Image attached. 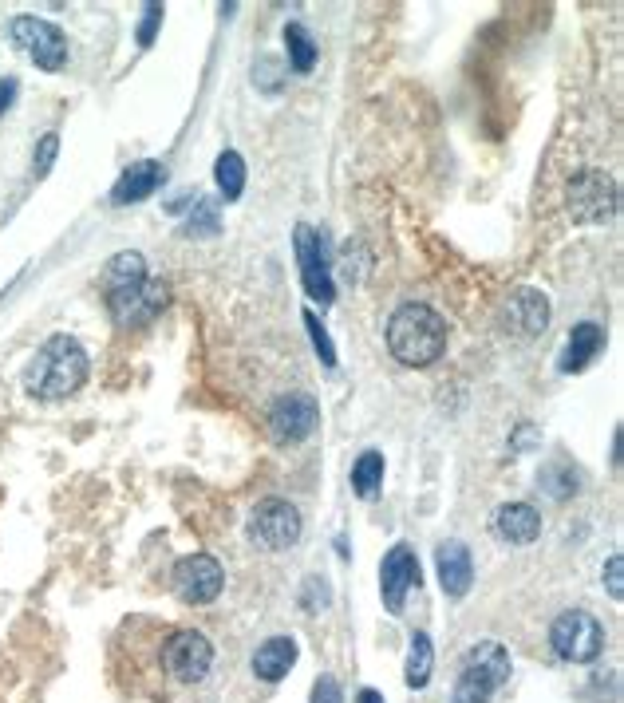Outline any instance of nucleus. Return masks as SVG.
<instances>
[{
    "label": "nucleus",
    "instance_id": "obj_1",
    "mask_svg": "<svg viewBox=\"0 0 624 703\" xmlns=\"http://www.w3.org/2000/svg\"><path fill=\"white\" fill-rule=\"evenodd\" d=\"M103 297L119 324H143L166 305V285L147 277L143 253H115L103 273Z\"/></svg>",
    "mask_w": 624,
    "mask_h": 703
},
{
    "label": "nucleus",
    "instance_id": "obj_2",
    "mask_svg": "<svg viewBox=\"0 0 624 703\" xmlns=\"http://www.w3.org/2000/svg\"><path fill=\"white\" fill-rule=\"evenodd\" d=\"M391 356L407 368H427L447 352V320L431 305H399L388 320Z\"/></svg>",
    "mask_w": 624,
    "mask_h": 703
},
{
    "label": "nucleus",
    "instance_id": "obj_3",
    "mask_svg": "<svg viewBox=\"0 0 624 703\" xmlns=\"http://www.w3.org/2000/svg\"><path fill=\"white\" fill-rule=\"evenodd\" d=\"M87 380V352L76 336L68 332H56L44 340V348L36 352L28 376H24V388L36 399H64L72 391L83 388Z\"/></svg>",
    "mask_w": 624,
    "mask_h": 703
},
{
    "label": "nucleus",
    "instance_id": "obj_4",
    "mask_svg": "<svg viewBox=\"0 0 624 703\" xmlns=\"http://www.w3.org/2000/svg\"><path fill=\"white\" fill-rule=\"evenodd\" d=\"M506 680H510V652L498 640H478L463 656V672L451 692V703H490V696Z\"/></svg>",
    "mask_w": 624,
    "mask_h": 703
},
{
    "label": "nucleus",
    "instance_id": "obj_5",
    "mask_svg": "<svg viewBox=\"0 0 624 703\" xmlns=\"http://www.w3.org/2000/svg\"><path fill=\"white\" fill-rule=\"evenodd\" d=\"M549 644H553V652H557L561 660H569V664H589V660H597L601 648H605V628H601V621H597L593 613L569 609V613H561V617L553 621Z\"/></svg>",
    "mask_w": 624,
    "mask_h": 703
},
{
    "label": "nucleus",
    "instance_id": "obj_6",
    "mask_svg": "<svg viewBox=\"0 0 624 703\" xmlns=\"http://www.w3.org/2000/svg\"><path fill=\"white\" fill-rule=\"evenodd\" d=\"M8 32H12L16 48H20L28 60H36V68H44V72H60V68L68 64V40H64V32H60L52 20H40V16H16V20L8 24Z\"/></svg>",
    "mask_w": 624,
    "mask_h": 703
},
{
    "label": "nucleus",
    "instance_id": "obj_7",
    "mask_svg": "<svg viewBox=\"0 0 624 703\" xmlns=\"http://www.w3.org/2000/svg\"><path fill=\"white\" fill-rule=\"evenodd\" d=\"M617 214V182L601 170H581L569 182V218L577 226H601Z\"/></svg>",
    "mask_w": 624,
    "mask_h": 703
},
{
    "label": "nucleus",
    "instance_id": "obj_8",
    "mask_svg": "<svg viewBox=\"0 0 624 703\" xmlns=\"http://www.w3.org/2000/svg\"><path fill=\"white\" fill-rule=\"evenodd\" d=\"M162 664L178 684H202L214 668V644L194 628H178L162 648Z\"/></svg>",
    "mask_w": 624,
    "mask_h": 703
},
{
    "label": "nucleus",
    "instance_id": "obj_9",
    "mask_svg": "<svg viewBox=\"0 0 624 703\" xmlns=\"http://www.w3.org/2000/svg\"><path fill=\"white\" fill-rule=\"evenodd\" d=\"M293 245H297V261H301V285L320 309H328L336 301V285H332V269H328V249H324V234L312 226H297L293 230Z\"/></svg>",
    "mask_w": 624,
    "mask_h": 703
},
{
    "label": "nucleus",
    "instance_id": "obj_10",
    "mask_svg": "<svg viewBox=\"0 0 624 703\" xmlns=\"http://www.w3.org/2000/svg\"><path fill=\"white\" fill-rule=\"evenodd\" d=\"M222 585H226V569L210 553H190V557H182L174 565V593L186 605H210V601H218Z\"/></svg>",
    "mask_w": 624,
    "mask_h": 703
},
{
    "label": "nucleus",
    "instance_id": "obj_11",
    "mask_svg": "<svg viewBox=\"0 0 624 703\" xmlns=\"http://www.w3.org/2000/svg\"><path fill=\"white\" fill-rule=\"evenodd\" d=\"M249 534L261 549H273V553L293 549L301 538V514L285 498H265V502H257V510L249 518Z\"/></svg>",
    "mask_w": 624,
    "mask_h": 703
},
{
    "label": "nucleus",
    "instance_id": "obj_12",
    "mask_svg": "<svg viewBox=\"0 0 624 703\" xmlns=\"http://www.w3.org/2000/svg\"><path fill=\"white\" fill-rule=\"evenodd\" d=\"M316 419H320L316 399L305 395V391H293V395H285V399L273 403L269 431H273L277 443H301V439H309L312 431H316Z\"/></svg>",
    "mask_w": 624,
    "mask_h": 703
},
{
    "label": "nucleus",
    "instance_id": "obj_13",
    "mask_svg": "<svg viewBox=\"0 0 624 703\" xmlns=\"http://www.w3.org/2000/svg\"><path fill=\"white\" fill-rule=\"evenodd\" d=\"M415 585H419V557H415V549L399 542V546H391V553L380 565V593H384V609L391 617L403 613V601Z\"/></svg>",
    "mask_w": 624,
    "mask_h": 703
},
{
    "label": "nucleus",
    "instance_id": "obj_14",
    "mask_svg": "<svg viewBox=\"0 0 624 703\" xmlns=\"http://www.w3.org/2000/svg\"><path fill=\"white\" fill-rule=\"evenodd\" d=\"M162 178H166L162 162H155V158H143V162H135V166H127V170L119 174V182H115V190H111V202H115V206H135V202H147L158 186H162Z\"/></svg>",
    "mask_w": 624,
    "mask_h": 703
},
{
    "label": "nucleus",
    "instance_id": "obj_15",
    "mask_svg": "<svg viewBox=\"0 0 624 703\" xmlns=\"http://www.w3.org/2000/svg\"><path fill=\"white\" fill-rule=\"evenodd\" d=\"M494 534H498L506 546H530V542L542 534V514H538L530 502H506V506H498V514H494Z\"/></svg>",
    "mask_w": 624,
    "mask_h": 703
},
{
    "label": "nucleus",
    "instance_id": "obj_16",
    "mask_svg": "<svg viewBox=\"0 0 624 703\" xmlns=\"http://www.w3.org/2000/svg\"><path fill=\"white\" fill-rule=\"evenodd\" d=\"M435 565H439V585L447 597H467L470 581H474V561H470V549L463 542H443L435 549Z\"/></svg>",
    "mask_w": 624,
    "mask_h": 703
},
{
    "label": "nucleus",
    "instance_id": "obj_17",
    "mask_svg": "<svg viewBox=\"0 0 624 703\" xmlns=\"http://www.w3.org/2000/svg\"><path fill=\"white\" fill-rule=\"evenodd\" d=\"M506 324H510L518 336H538V332H546V324H549L546 293H538V289H518V293L506 301Z\"/></svg>",
    "mask_w": 624,
    "mask_h": 703
},
{
    "label": "nucleus",
    "instance_id": "obj_18",
    "mask_svg": "<svg viewBox=\"0 0 624 703\" xmlns=\"http://www.w3.org/2000/svg\"><path fill=\"white\" fill-rule=\"evenodd\" d=\"M297 664V640L293 636H269L257 652H253V672L265 684H277L289 676V668Z\"/></svg>",
    "mask_w": 624,
    "mask_h": 703
},
{
    "label": "nucleus",
    "instance_id": "obj_19",
    "mask_svg": "<svg viewBox=\"0 0 624 703\" xmlns=\"http://www.w3.org/2000/svg\"><path fill=\"white\" fill-rule=\"evenodd\" d=\"M601 348H605V332H601V324H593V320L573 324V332H569V340H565L561 372H581V368H589L593 356H597Z\"/></svg>",
    "mask_w": 624,
    "mask_h": 703
},
{
    "label": "nucleus",
    "instance_id": "obj_20",
    "mask_svg": "<svg viewBox=\"0 0 624 703\" xmlns=\"http://www.w3.org/2000/svg\"><path fill=\"white\" fill-rule=\"evenodd\" d=\"M431 668H435L431 636H427V632H415V636H411V648H407V688L423 692L427 680H431Z\"/></svg>",
    "mask_w": 624,
    "mask_h": 703
},
{
    "label": "nucleus",
    "instance_id": "obj_21",
    "mask_svg": "<svg viewBox=\"0 0 624 703\" xmlns=\"http://www.w3.org/2000/svg\"><path fill=\"white\" fill-rule=\"evenodd\" d=\"M380 486H384V455L380 451H364L356 459V467H352V490L360 498H376Z\"/></svg>",
    "mask_w": 624,
    "mask_h": 703
},
{
    "label": "nucleus",
    "instance_id": "obj_22",
    "mask_svg": "<svg viewBox=\"0 0 624 703\" xmlns=\"http://www.w3.org/2000/svg\"><path fill=\"white\" fill-rule=\"evenodd\" d=\"M285 48H289V68H293L297 76H309L312 64H316V44H312L305 24H289V28H285Z\"/></svg>",
    "mask_w": 624,
    "mask_h": 703
},
{
    "label": "nucleus",
    "instance_id": "obj_23",
    "mask_svg": "<svg viewBox=\"0 0 624 703\" xmlns=\"http://www.w3.org/2000/svg\"><path fill=\"white\" fill-rule=\"evenodd\" d=\"M214 178H218L222 198H226V202H237L241 190H245V158L237 155V151H226V155L218 158V166H214Z\"/></svg>",
    "mask_w": 624,
    "mask_h": 703
},
{
    "label": "nucleus",
    "instance_id": "obj_24",
    "mask_svg": "<svg viewBox=\"0 0 624 703\" xmlns=\"http://www.w3.org/2000/svg\"><path fill=\"white\" fill-rule=\"evenodd\" d=\"M538 486H546L549 498H557V502H561V498H569V494L577 490V470H569L565 463H553V467L542 474V482H538Z\"/></svg>",
    "mask_w": 624,
    "mask_h": 703
},
{
    "label": "nucleus",
    "instance_id": "obj_25",
    "mask_svg": "<svg viewBox=\"0 0 624 703\" xmlns=\"http://www.w3.org/2000/svg\"><path fill=\"white\" fill-rule=\"evenodd\" d=\"M190 234H218V206L210 198H194V214H190Z\"/></svg>",
    "mask_w": 624,
    "mask_h": 703
},
{
    "label": "nucleus",
    "instance_id": "obj_26",
    "mask_svg": "<svg viewBox=\"0 0 624 703\" xmlns=\"http://www.w3.org/2000/svg\"><path fill=\"white\" fill-rule=\"evenodd\" d=\"M305 324H309L312 348H316V356H320V364H324V368H336V348H332V340H328V332H324V324L316 320V313H305Z\"/></svg>",
    "mask_w": 624,
    "mask_h": 703
},
{
    "label": "nucleus",
    "instance_id": "obj_27",
    "mask_svg": "<svg viewBox=\"0 0 624 703\" xmlns=\"http://www.w3.org/2000/svg\"><path fill=\"white\" fill-rule=\"evenodd\" d=\"M60 155V135L56 131H48L44 139H40V147H36V155H32V174L36 178H44L48 170H52V162Z\"/></svg>",
    "mask_w": 624,
    "mask_h": 703
},
{
    "label": "nucleus",
    "instance_id": "obj_28",
    "mask_svg": "<svg viewBox=\"0 0 624 703\" xmlns=\"http://www.w3.org/2000/svg\"><path fill=\"white\" fill-rule=\"evenodd\" d=\"M621 569H624V557L621 553H613V557H609V565H605V585H609V597H613V601H621L624 597Z\"/></svg>",
    "mask_w": 624,
    "mask_h": 703
},
{
    "label": "nucleus",
    "instance_id": "obj_29",
    "mask_svg": "<svg viewBox=\"0 0 624 703\" xmlns=\"http://www.w3.org/2000/svg\"><path fill=\"white\" fill-rule=\"evenodd\" d=\"M312 703H344V692H340V684L332 676H320L316 688H312Z\"/></svg>",
    "mask_w": 624,
    "mask_h": 703
},
{
    "label": "nucleus",
    "instance_id": "obj_30",
    "mask_svg": "<svg viewBox=\"0 0 624 703\" xmlns=\"http://www.w3.org/2000/svg\"><path fill=\"white\" fill-rule=\"evenodd\" d=\"M147 8V16H143V24H139V44L147 48L151 40H155L158 32V20H162V4H143Z\"/></svg>",
    "mask_w": 624,
    "mask_h": 703
},
{
    "label": "nucleus",
    "instance_id": "obj_31",
    "mask_svg": "<svg viewBox=\"0 0 624 703\" xmlns=\"http://www.w3.org/2000/svg\"><path fill=\"white\" fill-rule=\"evenodd\" d=\"M316 597H320V605H324V601H328V589L320 585V577H309V593H305V609H309V613H312V601H316Z\"/></svg>",
    "mask_w": 624,
    "mask_h": 703
},
{
    "label": "nucleus",
    "instance_id": "obj_32",
    "mask_svg": "<svg viewBox=\"0 0 624 703\" xmlns=\"http://www.w3.org/2000/svg\"><path fill=\"white\" fill-rule=\"evenodd\" d=\"M12 99H16V79H0V115L12 107Z\"/></svg>",
    "mask_w": 624,
    "mask_h": 703
},
{
    "label": "nucleus",
    "instance_id": "obj_33",
    "mask_svg": "<svg viewBox=\"0 0 624 703\" xmlns=\"http://www.w3.org/2000/svg\"><path fill=\"white\" fill-rule=\"evenodd\" d=\"M356 703H384V696H380L376 688H364V692L356 696Z\"/></svg>",
    "mask_w": 624,
    "mask_h": 703
}]
</instances>
